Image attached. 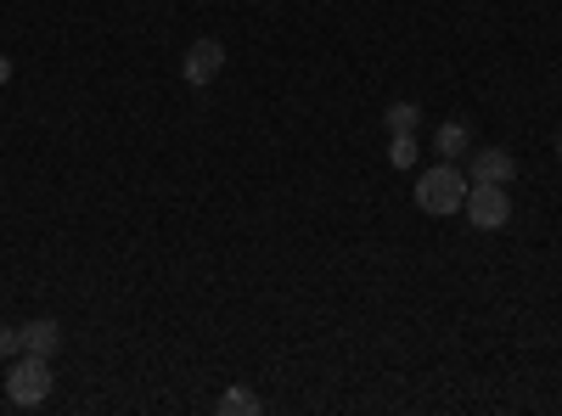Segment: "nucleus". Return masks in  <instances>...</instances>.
I'll return each mask as SVG.
<instances>
[{
	"mask_svg": "<svg viewBox=\"0 0 562 416\" xmlns=\"http://www.w3.org/2000/svg\"><path fill=\"white\" fill-rule=\"evenodd\" d=\"M467 192H473V180H467L461 164H450V158L416 175V209L422 214H461Z\"/></svg>",
	"mask_w": 562,
	"mask_h": 416,
	"instance_id": "obj_1",
	"label": "nucleus"
},
{
	"mask_svg": "<svg viewBox=\"0 0 562 416\" xmlns=\"http://www.w3.org/2000/svg\"><path fill=\"white\" fill-rule=\"evenodd\" d=\"M52 360L45 355H12V378H7V400L18 405V411H34V405H45V394H52Z\"/></svg>",
	"mask_w": 562,
	"mask_h": 416,
	"instance_id": "obj_2",
	"label": "nucleus"
},
{
	"mask_svg": "<svg viewBox=\"0 0 562 416\" xmlns=\"http://www.w3.org/2000/svg\"><path fill=\"white\" fill-rule=\"evenodd\" d=\"M467 220H473L479 231H501L506 220H512V198H506V187H490V180H473V192H467Z\"/></svg>",
	"mask_w": 562,
	"mask_h": 416,
	"instance_id": "obj_3",
	"label": "nucleus"
},
{
	"mask_svg": "<svg viewBox=\"0 0 562 416\" xmlns=\"http://www.w3.org/2000/svg\"><path fill=\"white\" fill-rule=\"evenodd\" d=\"M220 68H225V45L220 40H192L186 45V63H180L186 85H214Z\"/></svg>",
	"mask_w": 562,
	"mask_h": 416,
	"instance_id": "obj_4",
	"label": "nucleus"
},
{
	"mask_svg": "<svg viewBox=\"0 0 562 416\" xmlns=\"http://www.w3.org/2000/svg\"><path fill=\"white\" fill-rule=\"evenodd\" d=\"M512 175H518V158L506 147H484L467 158V180H490V187H512Z\"/></svg>",
	"mask_w": 562,
	"mask_h": 416,
	"instance_id": "obj_5",
	"label": "nucleus"
},
{
	"mask_svg": "<svg viewBox=\"0 0 562 416\" xmlns=\"http://www.w3.org/2000/svg\"><path fill=\"white\" fill-rule=\"evenodd\" d=\"M63 349V327L52 315H40V321H23V355H45V360H57Z\"/></svg>",
	"mask_w": 562,
	"mask_h": 416,
	"instance_id": "obj_6",
	"label": "nucleus"
},
{
	"mask_svg": "<svg viewBox=\"0 0 562 416\" xmlns=\"http://www.w3.org/2000/svg\"><path fill=\"white\" fill-rule=\"evenodd\" d=\"M434 147H439V158H461V153H473V124L467 119H445L439 124V135H434Z\"/></svg>",
	"mask_w": 562,
	"mask_h": 416,
	"instance_id": "obj_7",
	"label": "nucleus"
},
{
	"mask_svg": "<svg viewBox=\"0 0 562 416\" xmlns=\"http://www.w3.org/2000/svg\"><path fill=\"white\" fill-rule=\"evenodd\" d=\"M259 411H265V400L254 389H225L220 394V416H259Z\"/></svg>",
	"mask_w": 562,
	"mask_h": 416,
	"instance_id": "obj_8",
	"label": "nucleus"
},
{
	"mask_svg": "<svg viewBox=\"0 0 562 416\" xmlns=\"http://www.w3.org/2000/svg\"><path fill=\"white\" fill-rule=\"evenodd\" d=\"M383 124H389V135H416V124H422V108H416V102H389Z\"/></svg>",
	"mask_w": 562,
	"mask_h": 416,
	"instance_id": "obj_9",
	"label": "nucleus"
},
{
	"mask_svg": "<svg viewBox=\"0 0 562 416\" xmlns=\"http://www.w3.org/2000/svg\"><path fill=\"white\" fill-rule=\"evenodd\" d=\"M389 164L394 169H411L416 164V135H394V142H389Z\"/></svg>",
	"mask_w": 562,
	"mask_h": 416,
	"instance_id": "obj_10",
	"label": "nucleus"
},
{
	"mask_svg": "<svg viewBox=\"0 0 562 416\" xmlns=\"http://www.w3.org/2000/svg\"><path fill=\"white\" fill-rule=\"evenodd\" d=\"M0 355H23V327H7V321H0Z\"/></svg>",
	"mask_w": 562,
	"mask_h": 416,
	"instance_id": "obj_11",
	"label": "nucleus"
},
{
	"mask_svg": "<svg viewBox=\"0 0 562 416\" xmlns=\"http://www.w3.org/2000/svg\"><path fill=\"white\" fill-rule=\"evenodd\" d=\"M12 79V57H0V85H7Z\"/></svg>",
	"mask_w": 562,
	"mask_h": 416,
	"instance_id": "obj_12",
	"label": "nucleus"
},
{
	"mask_svg": "<svg viewBox=\"0 0 562 416\" xmlns=\"http://www.w3.org/2000/svg\"><path fill=\"white\" fill-rule=\"evenodd\" d=\"M551 153H557V164H562V135H557V147H551Z\"/></svg>",
	"mask_w": 562,
	"mask_h": 416,
	"instance_id": "obj_13",
	"label": "nucleus"
}]
</instances>
